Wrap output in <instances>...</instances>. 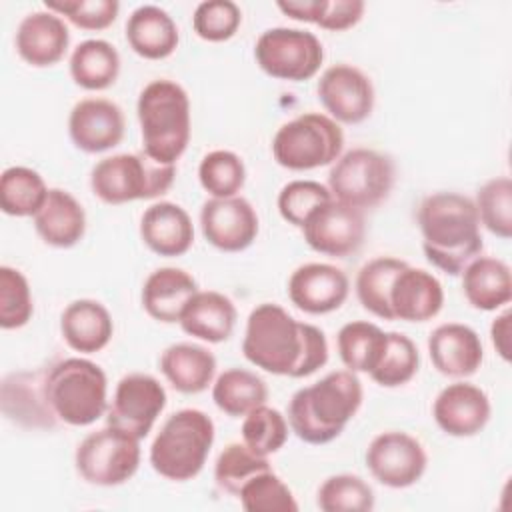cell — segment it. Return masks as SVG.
Instances as JSON below:
<instances>
[{"mask_svg":"<svg viewBox=\"0 0 512 512\" xmlns=\"http://www.w3.org/2000/svg\"><path fill=\"white\" fill-rule=\"evenodd\" d=\"M124 128L122 108L108 98H82L68 116L70 140L88 154H100L118 146L124 138Z\"/></svg>","mask_w":512,"mask_h":512,"instance_id":"obj_18","label":"cell"},{"mask_svg":"<svg viewBox=\"0 0 512 512\" xmlns=\"http://www.w3.org/2000/svg\"><path fill=\"white\" fill-rule=\"evenodd\" d=\"M366 466L374 480L388 488H408L416 484L428 466L424 446L400 430L380 432L366 448Z\"/></svg>","mask_w":512,"mask_h":512,"instance_id":"obj_13","label":"cell"},{"mask_svg":"<svg viewBox=\"0 0 512 512\" xmlns=\"http://www.w3.org/2000/svg\"><path fill=\"white\" fill-rule=\"evenodd\" d=\"M34 228L48 246L72 248L84 238L86 212L68 190L50 188L42 208L34 214Z\"/></svg>","mask_w":512,"mask_h":512,"instance_id":"obj_26","label":"cell"},{"mask_svg":"<svg viewBox=\"0 0 512 512\" xmlns=\"http://www.w3.org/2000/svg\"><path fill=\"white\" fill-rule=\"evenodd\" d=\"M176 178V164H162L144 150L98 160L90 172L92 192L106 204L152 200L166 194Z\"/></svg>","mask_w":512,"mask_h":512,"instance_id":"obj_7","label":"cell"},{"mask_svg":"<svg viewBox=\"0 0 512 512\" xmlns=\"http://www.w3.org/2000/svg\"><path fill=\"white\" fill-rule=\"evenodd\" d=\"M198 180L212 198L238 196L246 182L244 160L232 150H212L200 160Z\"/></svg>","mask_w":512,"mask_h":512,"instance_id":"obj_39","label":"cell"},{"mask_svg":"<svg viewBox=\"0 0 512 512\" xmlns=\"http://www.w3.org/2000/svg\"><path fill=\"white\" fill-rule=\"evenodd\" d=\"M140 238L158 256H182L192 248L194 224L180 204L160 200L144 210L140 218Z\"/></svg>","mask_w":512,"mask_h":512,"instance_id":"obj_23","label":"cell"},{"mask_svg":"<svg viewBox=\"0 0 512 512\" xmlns=\"http://www.w3.org/2000/svg\"><path fill=\"white\" fill-rule=\"evenodd\" d=\"M212 418L198 408H182L170 414L150 446V464L156 474L172 482L196 478L214 444Z\"/></svg>","mask_w":512,"mask_h":512,"instance_id":"obj_6","label":"cell"},{"mask_svg":"<svg viewBox=\"0 0 512 512\" xmlns=\"http://www.w3.org/2000/svg\"><path fill=\"white\" fill-rule=\"evenodd\" d=\"M362 382L352 370H332L296 390L288 404V426L306 444H328L342 434L362 406Z\"/></svg>","mask_w":512,"mask_h":512,"instance_id":"obj_3","label":"cell"},{"mask_svg":"<svg viewBox=\"0 0 512 512\" xmlns=\"http://www.w3.org/2000/svg\"><path fill=\"white\" fill-rule=\"evenodd\" d=\"M262 470H270L268 456L256 454L244 442H232L216 458L214 480L222 492L238 496L242 484Z\"/></svg>","mask_w":512,"mask_h":512,"instance_id":"obj_42","label":"cell"},{"mask_svg":"<svg viewBox=\"0 0 512 512\" xmlns=\"http://www.w3.org/2000/svg\"><path fill=\"white\" fill-rule=\"evenodd\" d=\"M418 366L420 354L414 340L402 332H388L384 354L370 372V378L384 388H396L408 384L416 376Z\"/></svg>","mask_w":512,"mask_h":512,"instance_id":"obj_40","label":"cell"},{"mask_svg":"<svg viewBox=\"0 0 512 512\" xmlns=\"http://www.w3.org/2000/svg\"><path fill=\"white\" fill-rule=\"evenodd\" d=\"M318 100L338 124H360L374 110V84L352 64L328 66L316 86Z\"/></svg>","mask_w":512,"mask_h":512,"instance_id":"obj_15","label":"cell"},{"mask_svg":"<svg viewBox=\"0 0 512 512\" xmlns=\"http://www.w3.org/2000/svg\"><path fill=\"white\" fill-rule=\"evenodd\" d=\"M44 398L58 422L90 426L108 410V378L92 360L72 356L44 370Z\"/></svg>","mask_w":512,"mask_h":512,"instance_id":"obj_5","label":"cell"},{"mask_svg":"<svg viewBox=\"0 0 512 512\" xmlns=\"http://www.w3.org/2000/svg\"><path fill=\"white\" fill-rule=\"evenodd\" d=\"M18 56L36 68L60 62L70 44V30L62 16L52 10H36L26 14L14 36Z\"/></svg>","mask_w":512,"mask_h":512,"instance_id":"obj_21","label":"cell"},{"mask_svg":"<svg viewBox=\"0 0 512 512\" xmlns=\"http://www.w3.org/2000/svg\"><path fill=\"white\" fill-rule=\"evenodd\" d=\"M136 114L142 150L162 164H176L186 152L192 132L188 92L174 80H152L140 90Z\"/></svg>","mask_w":512,"mask_h":512,"instance_id":"obj_4","label":"cell"},{"mask_svg":"<svg viewBox=\"0 0 512 512\" xmlns=\"http://www.w3.org/2000/svg\"><path fill=\"white\" fill-rule=\"evenodd\" d=\"M442 304L444 288L432 272L408 262L398 270L388 292L392 320L426 322L442 310Z\"/></svg>","mask_w":512,"mask_h":512,"instance_id":"obj_20","label":"cell"},{"mask_svg":"<svg viewBox=\"0 0 512 512\" xmlns=\"http://www.w3.org/2000/svg\"><path fill=\"white\" fill-rule=\"evenodd\" d=\"M166 390L158 378L144 372L122 376L106 410V424L138 440L146 438L166 406Z\"/></svg>","mask_w":512,"mask_h":512,"instance_id":"obj_12","label":"cell"},{"mask_svg":"<svg viewBox=\"0 0 512 512\" xmlns=\"http://www.w3.org/2000/svg\"><path fill=\"white\" fill-rule=\"evenodd\" d=\"M204 238L222 252H242L258 236V214L242 196L210 198L200 210Z\"/></svg>","mask_w":512,"mask_h":512,"instance_id":"obj_16","label":"cell"},{"mask_svg":"<svg viewBox=\"0 0 512 512\" xmlns=\"http://www.w3.org/2000/svg\"><path fill=\"white\" fill-rule=\"evenodd\" d=\"M344 132L322 112H304L284 122L272 138L274 160L288 170H314L334 164L342 156Z\"/></svg>","mask_w":512,"mask_h":512,"instance_id":"obj_8","label":"cell"},{"mask_svg":"<svg viewBox=\"0 0 512 512\" xmlns=\"http://www.w3.org/2000/svg\"><path fill=\"white\" fill-rule=\"evenodd\" d=\"M246 512H296L298 502L284 480L270 470L254 474L238 492Z\"/></svg>","mask_w":512,"mask_h":512,"instance_id":"obj_43","label":"cell"},{"mask_svg":"<svg viewBox=\"0 0 512 512\" xmlns=\"http://www.w3.org/2000/svg\"><path fill=\"white\" fill-rule=\"evenodd\" d=\"M242 24V10L232 0H204L192 14L194 32L206 42L230 40Z\"/></svg>","mask_w":512,"mask_h":512,"instance_id":"obj_46","label":"cell"},{"mask_svg":"<svg viewBox=\"0 0 512 512\" xmlns=\"http://www.w3.org/2000/svg\"><path fill=\"white\" fill-rule=\"evenodd\" d=\"M386 340L388 332L374 322L352 320L338 330V356L348 370L370 374L384 354Z\"/></svg>","mask_w":512,"mask_h":512,"instance_id":"obj_34","label":"cell"},{"mask_svg":"<svg viewBox=\"0 0 512 512\" xmlns=\"http://www.w3.org/2000/svg\"><path fill=\"white\" fill-rule=\"evenodd\" d=\"M254 58L260 70L276 80L304 82L318 74L324 62V46L314 32L276 26L258 36Z\"/></svg>","mask_w":512,"mask_h":512,"instance_id":"obj_11","label":"cell"},{"mask_svg":"<svg viewBox=\"0 0 512 512\" xmlns=\"http://www.w3.org/2000/svg\"><path fill=\"white\" fill-rule=\"evenodd\" d=\"M490 398L472 382L444 386L432 404L434 422L442 432L456 438L476 436L490 420Z\"/></svg>","mask_w":512,"mask_h":512,"instance_id":"obj_19","label":"cell"},{"mask_svg":"<svg viewBox=\"0 0 512 512\" xmlns=\"http://www.w3.org/2000/svg\"><path fill=\"white\" fill-rule=\"evenodd\" d=\"M44 6L82 30H104L120 12L118 0H46Z\"/></svg>","mask_w":512,"mask_h":512,"instance_id":"obj_48","label":"cell"},{"mask_svg":"<svg viewBox=\"0 0 512 512\" xmlns=\"http://www.w3.org/2000/svg\"><path fill=\"white\" fill-rule=\"evenodd\" d=\"M300 230L314 252L344 258L362 246L366 222L362 210L332 198L320 204L304 220Z\"/></svg>","mask_w":512,"mask_h":512,"instance_id":"obj_14","label":"cell"},{"mask_svg":"<svg viewBox=\"0 0 512 512\" xmlns=\"http://www.w3.org/2000/svg\"><path fill=\"white\" fill-rule=\"evenodd\" d=\"M44 370L10 374L2 382V408L4 414L30 428H52L58 420L44 398Z\"/></svg>","mask_w":512,"mask_h":512,"instance_id":"obj_31","label":"cell"},{"mask_svg":"<svg viewBox=\"0 0 512 512\" xmlns=\"http://www.w3.org/2000/svg\"><path fill=\"white\" fill-rule=\"evenodd\" d=\"M462 290L470 306L492 312L512 298L510 266L494 256H476L462 268Z\"/></svg>","mask_w":512,"mask_h":512,"instance_id":"obj_30","label":"cell"},{"mask_svg":"<svg viewBox=\"0 0 512 512\" xmlns=\"http://www.w3.org/2000/svg\"><path fill=\"white\" fill-rule=\"evenodd\" d=\"M316 506L322 512H370L374 490L356 474H334L320 484Z\"/></svg>","mask_w":512,"mask_h":512,"instance_id":"obj_38","label":"cell"},{"mask_svg":"<svg viewBox=\"0 0 512 512\" xmlns=\"http://www.w3.org/2000/svg\"><path fill=\"white\" fill-rule=\"evenodd\" d=\"M212 400L224 414L240 418L266 404L268 386L252 370L228 368L216 376L212 384Z\"/></svg>","mask_w":512,"mask_h":512,"instance_id":"obj_33","label":"cell"},{"mask_svg":"<svg viewBox=\"0 0 512 512\" xmlns=\"http://www.w3.org/2000/svg\"><path fill=\"white\" fill-rule=\"evenodd\" d=\"M48 186L44 178L28 166H10L0 176V208L8 216L24 218L42 208Z\"/></svg>","mask_w":512,"mask_h":512,"instance_id":"obj_35","label":"cell"},{"mask_svg":"<svg viewBox=\"0 0 512 512\" xmlns=\"http://www.w3.org/2000/svg\"><path fill=\"white\" fill-rule=\"evenodd\" d=\"M32 314L34 302L28 278L12 266H0V328H22L30 322Z\"/></svg>","mask_w":512,"mask_h":512,"instance_id":"obj_45","label":"cell"},{"mask_svg":"<svg viewBox=\"0 0 512 512\" xmlns=\"http://www.w3.org/2000/svg\"><path fill=\"white\" fill-rule=\"evenodd\" d=\"M406 262L394 256H376L362 264V268L356 274V296L358 302L362 304L364 310L370 314L382 318V320H392L390 306H388V292L392 286L394 276Z\"/></svg>","mask_w":512,"mask_h":512,"instance_id":"obj_37","label":"cell"},{"mask_svg":"<svg viewBox=\"0 0 512 512\" xmlns=\"http://www.w3.org/2000/svg\"><path fill=\"white\" fill-rule=\"evenodd\" d=\"M276 6L292 20L312 22L332 32L358 24L366 8L362 0H280Z\"/></svg>","mask_w":512,"mask_h":512,"instance_id":"obj_36","label":"cell"},{"mask_svg":"<svg viewBox=\"0 0 512 512\" xmlns=\"http://www.w3.org/2000/svg\"><path fill=\"white\" fill-rule=\"evenodd\" d=\"M160 372L182 394L204 392L216 374V356L200 344L176 342L160 354Z\"/></svg>","mask_w":512,"mask_h":512,"instance_id":"obj_29","label":"cell"},{"mask_svg":"<svg viewBox=\"0 0 512 512\" xmlns=\"http://www.w3.org/2000/svg\"><path fill=\"white\" fill-rule=\"evenodd\" d=\"M126 40L130 48L146 60L168 58L180 42L174 18L156 4H142L126 20Z\"/></svg>","mask_w":512,"mask_h":512,"instance_id":"obj_28","label":"cell"},{"mask_svg":"<svg viewBox=\"0 0 512 512\" xmlns=\"http://www.w3.org/2000/svg\"><path fill=\"white\" fill-rule=\"evenodd\" d=\"M198 292L196 278L184 268L162 266L148 274L142 286V306L146 314L158 322L174 324L188 300Z\"/></svg>","mask_w":512,"mask_h":512,"instance_id":"obj_24","label":"cell"},{"mask_svg":"<svg viewBox=\"0 0 512 512\" xmlns=\"http://www.w3.org/2000/svg\"><path fill=\"white\" fill-rule=\"evenodd\" d=\"M510 310H504L502 314H498L492 324H490V338H492V346L496 348L498 356L504 362H510Z\"/></svg>","mask_w":512,"mask_h":512,"instance_id":"obj_49","label":"cell"},{"mask_svg":"<svg viewBox=\"0 0 512 512\" xmlns=\"http://www.w3.org/2000/svg\"><path fill=\"white\" fill-rule=\"evenodd\" d=\"M60 332L72 350L80 354H94L106 348L112 340L114 322L102 302L78 298L64 308L60 316Z\"/></svg>","mask_w":512,"mask_h":512,"instance_id":"obj_25","label":"cell"},{"mask_svg":"<svg viewBox=\"0 0 512 512\" xmlns=\"http://www.w3.org/2000/svg\"><path fill=\"white\" fill-rule=\"evenodd\" d=\"M394 180L396 168L390 156L372 148H352L332 164L328 190L334 200L364 212L390 196Z\"/></svg>","mask_w":512,"mask_h":512,"instance_id":"obj_9","label":"cell"},{"mask_svg":"<svg viewBox=\"0 0 512 512\" xmlns=\"http://www.w3.org/2000/svg\"><path fill=\"white\" fill-rule=\"evenodd\" d=\"M288 440V420L272 406H258L244 416L242 442L256 454H276Z\"/></svg>","mask_w":512,"mask_h":512,"instance_id":"obj_44","label":"cell"},{"mask_svg":"<svg viewBox=\"0 0 512 512\" xmlns=\"http://www.w3.org/2000/svg\"><path fill=\"white\" fill-rule=\"evenodd\" d=\"M480 224L494 236L508 240L512 236V180L496 176L486 180L474 200Z\"/></svg>","mask_w":512,"mask_h":512,"instance_id":"obj_41","label":"cell"},{"mask_svg":"<svg viewBox=\"0 0 512 512\" xmlns=\"http://www.w3.org/2000/svg\"><path fill=\"white\" fill-rule=\"evenodd\" d=\"M236 318V306L226 294L216 290H198L188 300L178 324L188 336L218 344L232 336Z\"/></svg>","mask_w":512,"mask_h":512,"instance_id":"obj_27","label":"cell"},{"mask_svg":"<svg viewBox=\"0 0 512 512\" xmlns=\"http://www.w3.org/2000/svg\"><path fill=\"white\" fill-rule=\"evenodd\" d=\"M428 354L440 374L468 378L480 368L484 348L474 328L460 322H446L430 332Z\"/></svg>","mask_w":512,"mask_h":512,"instance_id":"obj_22","label":"cell"},{"mask_svg":"<svg viewBox=\"0 0 512 512\" xmlns=\"http://www.w3.org/2000/svg\"><path fill=\"white\" fill-rule=\"evenodd\" d=\"M290 302L306 314H328L338 310L350 292L346 272L328 262H306L288 278Z\"/></svg>","mask_w":512,"mask_h":512,"instance_id":"obj_17","label":"cell"},{"mask_svg":"<svg viewBox=\"0 0 512 512\" xmlns=\"http://www.w3.org/2000/svg\"><path fill=\"white\" fill-rule=\"evenodd\" d=\"M70 76L84 90H106L120 74V54L102 38L80 42L70 54Z\"/></svg>","mask_w":512,"mask_h":512,"instance_id":"obj_32","label":"cell"},{"mask_svg":"<svg viewBox=\"0 0 512 512\" xmlns=\"http://www.w3.org/2000/svg\"><path fill=\"white\" fill-rule=\"evenodd\" d=\"M242 354L264 372L304 378L328 362V340L318 326L296 320L280 304L262 302L248 314Z\"/></svg>","mask_w":512,"mask_h":512,"instance_id":"obj_1","label":"cell"},{"mask_svg":"<svg viewBox=\"0 0 512 512\" xmlns=\"http://www.w3.org/2000/svg\"><path fill=\"white\" fill-rule=\"evenodd\" d=\"M140 456L138 438L106 424L76 446L74 464L88 484L110 488L128 482L138 472Z\"/></svg>","mask_w":512,"mask_h":512,"instance_id":"obj_10","label":"cell"},{"mask_svg":"<svg viewBox=\"0 0 512 512\" xmlns=\"http://www.w3.org/2000/svg\"><path fill=\"white\" fill-rule=\"evenodd\" d=\"M332 200V194L328 186L316 182V180H292L282 186L278 192V212L280 216L296 226L302 228L304 220L324 202Z\"/></svg>","mask_w":512,"mask_h":512,"instance_id":"obj_47","label":"cell"},{"mask_svg":"<svg viewBox=\"0 0 512 512\" xmlns=\"http://www.w3.org/2000/svg\"><path fill=\"white\" fill-rule=\"evenodd\" d=\"M416 218L428 262L450 276H458L484 248L478 210L474 200L464 194H428L420 202Z\"/></svg>","mask_w":512,"mask_h":512,"instance_id":"obj_2","label":"cell"}]
</instances>
